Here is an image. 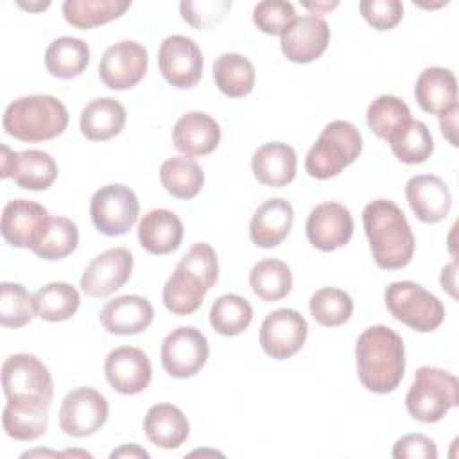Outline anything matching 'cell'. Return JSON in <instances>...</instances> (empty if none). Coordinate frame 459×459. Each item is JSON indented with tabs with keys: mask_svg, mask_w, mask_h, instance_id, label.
Here are the masks:
<instances>
[{
	"mask_svg": "<svg viewBox=\"0 0 459 459\" xmlns=\"http://www.w3.org/2000/svg\"><path fill=\"white\" fill-rule=\"evenodd\" d=\"M355 360L359 380L368 391L377 394L391 393L405 373L403 341L389 326H369L357 339Z\"/></svg>",
	"mask_w": 459,
	"mask_h": 459,
	"instance_id": "cell-1",
	"label": "cell"
},
{
	"mask_svg": "<svg viewBox=\"0 0 459 459\" xmlns=\"http://www.w3.org/2000/svg\"><path fill=\"white\" fill-rule=\"evenodd\" d=\"M369 249L380 269L405 267L414 255V235L403 212L387 199H375L362 212Z\"/></svg>",
	"mask_w": 459,
	"mask_h": 459,
	"instance_id": "cell-2",
	"label": "cell"
},
{
	"mask_svg": "<svg viewBox=\"0 0 459 459\" xmlns=\"http://www.w3.org/2000/svg\"><path fill=\"white\" fill-rule=\"evenodd\" d=\"M219 278L215 249L206 242L194 244L176 265V271L163 285V305L176 316L195 312L204 294Z\"/></svg>",
	"mask_w": 459,
	"mask_h": 459,
	"instance_id": "cell-3",
	"label": "cell"
},
{
	"mask_svg": "<svg viewBox=\"0 0 459 459\" xmlns=\"http://www.w3.org/2000/svg\"><path fill=\"white\" fill-rule=\"evenodd\" d=\"M2 126L16 140L47 142L66 129L68 109L54 95H27L5 108Z\"/></svg>",
	"mask_w": 459,
	"mask_h": 459,
	"instance_id": "cell-4",
	"label": "cell"
},
{
	"mask_svg": "<svg viewBox=\"0 0 459 459\" xmlns=\"http://www.w3.org/2000/svg\"><path fill=\"white\" fill-rule=\"evenodd\" d=\"M7 403L23 409H50L54 384L47 366L34 355L14 353L2 364Z\"/></svg>",
	"mask_w": 459,
	"mask_h": 459,
	"instance_id": "cell-5",
	"label": "cell"
},
{
	"mask_svg": "<svg viewBox=\"0 0 459 459\" xmlns=\"http://www.w3.org/2000/svg\"><path fill=\"white\" fill-rule=\"evenodd\" d=\"M362 151L359 129L346 120L330 122L310 147L305 158V170L316 179H328L351 165Z\"/></svg>",
	"mask_w": 459,
	"mask_h": 459,
	"instance_id": "cell-6",
	"label": "cell"
},
{
	"mask_svg": "<svg viewBox=\"0 0 459 459\" xmlns=\"http://www.w3.org/2000/svg\"><path fill=\"white\" fill-rule=\"evenodd\" d=\"M457 403L459 382L452 373L432 366L416 369L414 382L405 396L407 412L416 421L436 423Z\"/></svg>",
	"mask_w": 459,
	"mask_h": 459,
	"instance_id": "cell-7",
	"label": "cell"
},
{
	"mask_svg": "<svg viewBox=\"0 0 459 459\" xmlns=\"http://www.w3.org/2000/svg\"><path fill=\"white\" fill-rule=\"evenodd\" d=\"M385 307L391 316L416 332H432L445 319L443 303L420 283L393 281L384 292Z\"/></svg>",
	"mask_w": 459,
	"mask_h": 459,
	"instance_id": "cell-8",
	"label": "cell"
},
{
	"mask_svg": "<svg viewBox=\"0 0 459 459\" xmlns=\"http://www.w3.org/2000/svg\"><path fill=\"white\" fill-rule=\"evenodd\" d=\"M140 212V203L136 194L126 185H106L99 188L90 203V215L93 226L108 235L120 237L127 233Z\"/></svg>",
	"mask_w": 459,
	"mask_h": 459,
	"instance_id": "cell-9",
	"label": "cell"
},
{
	"mask_svg": "<svg viewBox=\"0 0 459 459\" xmlns=\"http://www.w3.org/2000/svg\"><path fill=\"white\" fill-rule=\"evenodd\" d=\"M210 348L206 335L194 326L172 330L161 342L160 357L163 369L172 378H190L206 364Z\"/></svg>",
	"mask_w": 459,
	"mask_h": 459,
	"instance_id": "cell-10",
	"label": "cell"
},
{
	"mask_svg": "<svg viewBox=\"0 0 459 459\" xmlns=\"http://www.w3.org/2000/svg\"><path fill=\"white\" fill-rule=\"evenodd\" d=\"M109 405L104 394L93 387H75L61 402L59 427L66 436L86 437L102 429Z\"/></svg>",
	"mask_w": 459,
	"mask_h": 459,
	"instance_id": "cell-11",
	"label": "cell"
},
{
	"mask_svg": "<svg viewBox=\"0 0 459 459\" xmlns=\"http://www.w3.org/2000/svg\"><path fill=\"white\" fill-rule=\"evenodd\" d=\"M158 66L163 79L176 88H192L203 75V54L186 36H167L158 50Z\"/></svg>",
	"mask_w": 459,
	"mask_h": 459,
	"instance_id": "cell-12",
	"label": "cell"
},
{
	"mask_svg": "<svg viewBox=\"0 0 459 459\" xmlns=\"http://www.w3.org/2000/svg\"><path fill=\"white\" fill-rule=\"evenodd\" d=\"M0 170L4 179L13 178L25 190H47L57 178L56 160L39 149L14 152L7 145H2Z\"/></svg>",
	"mask_w": 459,
	"mask_h": 459,
	"instance_id": "cell-13",
	"label": "cell"
},
{
	"mask_svg": "<svg viewBox=\"0 0 459 459\" xmlns=\"http://www.w3.org/2000/svg\"><path fill=\"white\" fill-rule=\"evenodd\" d=\"M307 333L308 325L298 310L278 308L262 321L260 344L269 357L283 360L301 350Z\"/></svg>",
	"mask_w": 459,
	"mask_h": 459,
	"instance_id": "cell-14",
	"label": "cell"
},
{
	"mask_svg": "<svg viewBox=\"0 0 459 459\" xmlns=\"http://www.w3.org/2000/svg\"><path fill=\"white\" fill-rule=\"evenodd\" d=\"M149 57L138 41H118L106 48L99 63L100 81L111 90H127L138 84L147 72Z\"/></svg>",
	"mask_w": 459,
	"mask_h": 459,
	"instance_id": "cell-15",
	"label": "cell"
},
{
	"mask_svg": "<svg viewBox=\"0 0 459 459\" xmlns=\"http://www.w3.org/2000/svg\"><path fill=\"white\" fill-rule=\"evenodd\" d=\"M133 273V255L126 247H109L97 255L81 276V289L86 296L104 298L126 285Z\"/></svg>",
	"mask_w": 459,
	"mask_h": 459,
	"instance_id": "cell-16",
	"label": "cell"
},
{
	"mask_svg": "<svg viewBox=\"0 0 459 459\" xmlns=\"http://www.w3.org/2000/svg\"><path fill=\"white\" fill-rule=\"evenodd\" d=\"M308 242L319 251H333L350 242L353 235V219L350 210L341 203H321L305 224Z\"/></svg>",
	"mask_w": 459,
	"mask_h": 459,
	"instance_id": "cell-17",
	"label": "cell"
},
{
	"mask_svg": "<svg viewBox=\"0 0 459 459\" xmlns=\"http://www.w3.org/2000/svg\"><path fill=\"white\" fill-rule=\"evenodd\" d=\"M104 373L109 385L120 394H138L151 384L152 368L147 353L134 346H120L108 353Z\"/></svg>",
	"mask_w": 459,
	"mask_h": 459,
	"instance_id": "cell-18",
	"label": "cell"
},
{
	"mask_svg": "<svg viewBox=\"0 0 459 459\" xmlns=\"http://www.w3.org/2000/svg\"><path fill=\"white\" fill-rule=\"evenodd\" d=\"M50 221L48 210L34 201L14 199L2 210V237L13 247H32Z\"/></svg>",
	"mask_w": 459,
	"mask_h": 459,
	"instance_id": "cell-19",
	"label": "cell"
},
{
	"mask_svg": "<svg viewBox=\"0 0 459 459\" xmlns=\"http://www.w3.org/2000/svg\"><path fill=\"white\" fill-rule=\"evenodd\" d=\"M330 43V27L317 14L296 18L281 34V52L292 63H310L317 59Z\"/></svg>",
	"mask_w": 459,
	"mask_h": 459,
	"instance_id": "cell-20",
	"label": "cell"
},
{
	"mask_svg": "<svg viewBox=\"0 0 459 459\" xmlns=\"http://www.w3.org/2000/svg\"><path fill=\"white\" fill-rule=\"evenodd\" d=\"M405 197L416 217L429 224L443 221L452 206L446 183L432 174L412 176L405 185Z\"/></svg>",
	"mask_w": 459,
	"mask_h": 459,
	"instance_id": "cell-21",
	"label": "cell"
},
{
	"mask_svg": "<svg viewBox=\"0 0 459 459\" xmlns=\"http://www.w3.org/2000/svg\"><path fill=\"white\" fill-rule=\"evenodd\" d=\"M100 325L115 335H136L149 328L154 319L151 301L138 294H126L108 301L100 314Z\"/></svg>",
	"mask_w": 459,
	"mask_h": 459,
	"instance_id": "cell-22",
	"label": "cell"
},
{
	"mask_svg": "<svg viewBox=\"0 0 459 459\" xmlns=\"http://www.w3.org/2000/svg\"><path fill=\"white\" fill-rule=\"evenodd\" d=\"M221 142V127L213 117L203 111L183 115L172 129L174 147L188 158L206 156L217 149Z\"/></svg>",
	"mask_w": 459,
	"mask_h": 459,
	"instance_id": "cell-23",
	"label": "cell"
},
{
	"mask_svg": "<svg viewBox=\"0 0 459 459\" xmlns=\"http://www.w3.org/2000/svg\"><path fill=\"white\" fill-rule=\"evenodd\" d=\"M420 108L430 115H445L457 106V81L452 70L443 66L425 68L414 86Z\"/></svg>",
	"mask_w": 459,
	"mask_h": 459,
	"instance_id": "cell-24",
	"label": "cell"
},
{
	"mask_svg": "<svg viewBox=\"0 0 459 459\" xmlns=\"http://www.w3.org/2000/svg\"><path fill=\"white\" fill-rule=\"evenodd\" d=\"M294 222L292 204L274 197L262 203L251 217L249 237L258 247H274L283 242Z\"/></svg>",
	"mask_w": 459,
	"mask_h": 459,
	"instance_id": "cell-25",
	"label": "cell"
},
{
	"mask_svg": "<svg viewBox=\"0 0 459 459\" xmlns=\"http://www.w3.org/2000/svg\"><path fill=\"white\" fill-rule=\"evenodd\" d=\"M296 151L283 142H269L258 147L251 158L255 178L267 186H285L296 176Z\"/></svg>",
	"mask_w": 459,
	"mask_h": 459,
	"instance_id": "cell-26",
	"label": "cell"
},
{
	"mask_svg": "<svg viewBox=\"0 0 459 459\" xmlns=\"http://www.w3.org/2000/svg\"><path fill=\"white\" fill-rule=\"evenodd\" d=\"M138 240L152 255L172 253L183 240V222L170 210H151L138 224Z\"/></svg>",
	"mask_w": 459,
	"mask_h": 459,
	"instance_id": "cell-27",
	"label": "cell"
},
{
	"mask_svg": "<svg viewBox=\"0 0 459 459\" xmlns=\"http://www.w3.org/2000/svg\"><path fill=\"white\" fill-rule=\"evenodd\" d=\"M143 430L152 445L174 450L186 441L190 425L179 407L172 403H156L143 418Z\"/></svg>",
	"mask_w": 459,
	"mask_h": 459,
	"instance_id": "cell-28",
	"label": "cell"
},
{
	"mask_svg": "<svg viewBox=\"0 0 459 459\" xmlns=\"http://www.w3.org/2000/svg\"><path fill=\"white\" fill-rule=\"evenodd\" d=\"M126 126V108L111 97L88 102L79 118L81 133L91 142H106L117 136Z\"/></svg>",
	"mask_w": 459,
	"mask_h": 459,
	"instance_id": "cell-29",
	"label": "cell"
},
{
	"mask_svg": "<svg viewBox=\"0 0 459 459\" xmlns=\"http://www.w3.org/2000/svg\"><path fill=\"white\" fill-rule=\"evenodd\" d=\"M90 63V47L81 38L61 36L45 50L47 72L59 79H72L84 72Z\"/></svg>",
	"mask_w": 459,
	"mask_h": 459,
	"instance_id": "cell-30",
	"label": "cell"
},
{
	"mask_svg": "<svg viewBox=\"0 0 459 459\" xmlns=\"http://www.w3.org/2000/svg\"><path fill=\"white\" fill-rule=\"evenodd\" d=\"M81 305L77 289L66 281H52L32 294L34 314L45 321L59 323L70 319Z\"/></svg>",
	"mask_w": 459,
	"mask_h": 459,
	"instance_id": "cell-31",
	"label": "cell"
},
{
	"mask_svg": "<svg viewBox=\"0 0 459 459\" xmlns=\"http://www.w3.org/2000/svg\"><path fill=\"white\" fill-rule=\"evenodd\" d=\"M253 63L235 52L221 54L213 63V79L217 88L231 99H240L255 88Z\"/></svg>",
	"mask_w": 459,
	"mask_h": 459,
	"instance_id": "cell-32",
	"label": "cell"
},
{
	"mask_svg": "<svg viewBox=\"0 0 459 459\" xmlns=\"http://www.w3.org/2000/svg\"><path fill=\"white\" fill-rule=\"evenodd\" d=\"M129 7V0H66L63 16L72 27L88 30L120 18Z\"/></svg>",
	"mask_w": 459,
	"mask_h": 459,
	"instance_id": "cell-33",
	"label": "cell"
},
{
	"mask_svg": "<svg viewBox=\"0 0 459 459\" xmlns=\"http://www.w3.org/2000/svg\"><path fill=\"white\" fill-rule=\"evenodd\" d=\"M160 181L172 197L192 199L204 185V172L195 160L176 156L163 161L160 169Z\"/></svg>",
	"mask_w": 459,
	"mask_h": 459,
	"instance_id": "cell-34",
	"label": "cell"
},
{
	"mask_svg": "<svg viewBox=\"0 0 459 459\" xmlns=\"http://www.w3.org/2000/svg\"><path fill=\"white\" fill-rule=\"evenodd\" d=\"M249 285L260 299L280 301L292 289V273L285 262L265 258L253 265L249 273Z\"/></svg>",
	"mask_w": 459,
	"mask_h": 459,
	"instance_id": "cell-35",
	"label": "cell"
},
{
	"mask_svg": "<svg viewBox=\"0 0 459 459\" xmlns=\"http://www.w3.org/2000/svg\"><path fill=\"white\" fill-rule=\"evenodd\" d=\"M409 106L394 97V95H380L377 97L366 113L368 127L382 140H391L396 133H400L411 122Z\"/></svg>",
	"mask_w": 459,
	"mask_h": 459,
	"instance_id": "cell-36",
	"label": "cell"
},
{
	"mask_svg": "<svg viewBox=\"0 0 459 459\" xmlns=\"http://www.w3.org/2000/svg\"><path fill=\"white\" fill-rule=\"evenodd\" d=\"M77 244L79 230L75 222L66 217H50L41 237L30 249L43 260H61L75 251Z\"/></svg>",
	"mask_w": 459,
	"mask_h": 459,
	"instance_id": "cell-37",
	"label": "cell"
},
{
	"mask_svg": "<svg viewBox=\"0 0 459 459\" xmlns=\"http://www.w3.org/2000/svg\"><path fill=\"white\" fill-rule=\"evenodd\" d=\"M253 319L249 301L238 294H224L217 298L210 308L212 328L226 337L242 333Z\"/></svg>",
	"mask_w": 459,
	"mask_h": 459,
	"instance_id": "cell-38",
	"label": "cell"
},
{
	"mask_svg": "<svg viewBox=\"0 0 459 459\" xmlns=\"http://www.w3.org/2000/svg\"><path fill=\"white\" fill-rule=\"evenodd\" d=\"M389 143L393 154L405 165L423 163L434 151L432 134L421 120H411L389 140Z\"/></svg>",
	"mask_w": 459,
	"mask_h": 459,
	"instance_id": "cell-39",
	"label": "cell"
},
{
	"mask_svg": "<svg viewBox=\"0 0 459 459\" xmlns=\"http://www.w3.org/2000/svg\"><path fill=\"white\" fill-rule=\"evenodd\" d=\"M310 314L316 323L321 326H339L346 323L353 312V299L348 292L335 289V287H325L312 294L308 301Z\"/></svg>",
	"mask_w": 459,
	"mask_h": 459,
	"instance_id": "cell-40",
	"label": "cell"
},
{
	"mask_svg": "<svg viewBox=\"0 0 459 459\" xmlns=\"http://www.w3.org/2000/svg\"><path fill=\"white\" fill-rule=\"evenodd\" d=\"M2 423L9 437L18 441H34L47 430L48 409H23L5 403Z\"/></svg>",
	"mask_w": 459,
	"mask_h": 459,
	"instance_id": "cell-41",
	"label": "cell"
},
{
	"mask_svg": "<svg viewBox=\"0 0 459 459\" xmlns=\"http://www.w3.org/2000/svg\"><path fill=\"white\" fill-rule=\"evenodd\" d=\"M34 314L32 296L20 283H0V325L5 328H22L30 323Z\"/></svg>",
	"mask_w": 459,
	"mask_h": 459,
	"instance_id": "cell-42",
	"label": "cell"
},
{
	"mask_svg": "<svg viewBox=\"0 0 459 459\" xmlns=\"http://www.w3.org/2000/svg\"><path fill=\"white\" fill-rule=\"evenodd\" d=\"M296 20L294 5L283 0L258 2L253 9L255 25L271 36H281Z\"/></svg>",
	"mask_w": 459,
	"mask_h": 459,
	"instance_id": "cell-43",
	"label": "cell"
},
{
	"mask_svg": "<svg viewBox=\"0 0 459 459\" xmlns=\"http://www.w3.org/2000/svg\"><path fill=\"white\" fill-rule=\"evenodd\" d=\"M231 9V2H181L179 11L181 18L197 29H208L219 23L226 13Z\"/></svg>",
	"mask_w": 459,
	"mask_h": 459,
	"instance_id": "cell-44",
	"label": "cell"
},
{
	"mask_svg": "<svg viewBox=\"0 0 459 459\" xmlns=\"http://www.w3.org/2000/svg\"><path fill=\"white\" fill-rule=\"evenodd\" d=\"M364 20L377 30H389L403 16V5L398 0H364L359 4Z\"/></svg>",
	"mask_w": 459,
	"mask_h": 459,
	"instance_id": "cell-45",
	"label": "cell"
},
{
	"mask_svg": "<svg viewBox=\"0 0 459 459\" xmlns=\"http://www.w3.org/2000/svg\"><path fill=\"white\" fill-rule=\"evenodd\" d=\"M394 459H436V443L423 434L402 436L393 446Z\"/></svg>",
	"mask_w": 459,
	"mask_h": 459,
	"instance_id": "cell-46",
	"label": "cell"
},
{
	"mask_svg": "<svg viewBox=\"0 0 459 459\" xmlns=\"http://www.w3.org/2000/svg\"><path fill=\"white\" fill-rule=\"evenodd\" d=\"M457 106L454 109H450L448 113L441 115L439 117V127H441V133L443 136L450 142V145H457V136H455V131H457Z\"/></svg>",
	"mask_w": 459,
	"mask_h": 459,
	"instance_id": "cell-47",
	"label": "cell"
},
{
	"mask_svg": "<svg viewBox=\"0 0 459 459\" xmlns=\"http://www.w3.org/2000/svg\"><path fill=\"white\" fill-rule=\"evenodd\" d=\"M109 457H111V459H115V457H143V459H149V452L143 450V448H140V446L134 445V443H129V445H122L120 448L113 450V452L109 454Z\"/></svg>",
	"mask_w": 459,
	"mask_h": 459,
	"instance_id": "cell-48",
	"label": "cell"
},
{
	"mask_svg": "<svg viewBox=\"0 0 459 459\" xmlns=\"http://www.w3.org/2000/svg\"><path fill=\"white\" fill-rule=\"evenodd\" d=\"M455 262H452L450 265H446L443 271H441V285H443V289H446L448 290V294L452 296V298H455V290H454V287H455V281H454V278H455Z\"/></svg>",
	"mask_w": 459,
	"mask_h": 459,
	"instance_id": "cell-49",
	"label": "cell"
},
{
	"mask_svg": "<svg viewBox=\"0 0 459 459\" xmlns=\"http://www.w3.org/2000/svg\"><path fill=\"white\" fill-rule=\"evenodd\" d=\"M18 5L23 7V9H29V11H43L50 5V2H39V4H23V2H20Z\"/></svg>",
	"mask_w": 459,
	"mask_h": 459,
	"instance_id": "cell-50",
	"label": "cell"
},
{
	"mask_svg": "<svg viewBox=\"0 0 459 459\" xmlns=\"http://www.w3.org/2000/svg\"><path fill=\"white\" fill-rule=\"evenodd\" d=\"M337 5V2H333V4H305V7H308V9H332V7H335Z\"/></svg>",
	"mask_w": 459,
	"mask_h": 459,
	"instance_id": "cell-51",
	"label": "cell"
}]
</instances>
